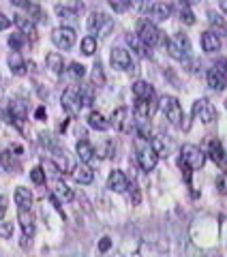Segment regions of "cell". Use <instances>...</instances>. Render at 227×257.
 <instances>
[{
    "mask_svg": "<svg viewBox=\"0 0 227 257\" xmlns=\"http://www.w3.org/2000/svg\"><path fill=\"white\" fill-rule=\"evenodd\" d=\"M167 45V54L172 56L174 60H186L191 56V41L184 32H176L165 41Z\"/></svg>",
    "mask_w": 227,
    "mask_h": 257,
    "instance_id": "6da1fadb",
    "label": "cell"
},
{
    "mask_svg": "<svg viewBox=\"0 0 227 257\" xmlns=\"http://www.w3.org/2000/svg\"><path fill=\"white\" fill-rule=\"evenodd\" d=\"M135 150H137V163L144 172H152L159 163V155L152 148V144H148V140H142L137 138V144H135Z\"/></svg>",
    "mask_w": 227,
    "mask_h": 257,
    "instance_id": "7a4b0ae2",
    "label": "cell"
},
{
    "mask_svg": "<svg viewBox=\"0 0 227 257\" xmlns=\"http://www.w3.org/2000/svg\"><path fill=\"white\" fill-rule=\"evenodd\" d=\"M135 35L142 39V43L146 47H157V45L163 43V32H161L155 26V22H150V20H140L137 22V32Z\"/></svg>",
    "mask_w": 227,
    "mask_h": 257,
    "instance_id": "3957f363",
    "label": "cell"
},
{
    "mask_svg": "<svg viewBox=\"0 0 227 257\" xmlns=\"http://www.w3.org/2000/svg\"><path fill=\"white\" fill-rule=\"evenodd\" d=\"M86 26H88V30H90V35L107 37L113 30V20L107 18V15L101 13V11H92L90 18H88V22H86Z\"/></svg>",
    "mask_w": 227,
    "mask_h": 257,
    "instance_id": "277c9868",
    "label": "cell"
},
{
    "mask_svg": "<svg viewBox=\"0 0 227 257\" xmlns=\"http://www.w3.org/2000/svg\"><path fill=\"white\" fill-rule=\"evenodd\" d=\"M161 109L165 111L167 120H169V122H172L174 126H182L184 114H182V107H180V103H178L176 96H169V94L161 96Z\"/></svg>",
    "mask_w": 227,
    "mask_h": 257,
    "instance_id": "5b68a950",
    "label": "cell"
},
{
    "mask_svg": "<svg viewBox=\"0 0 227 257\" xmlns=\"http://www.w3.org/2000/svg\"><path fill=\"white\" fill-rule=\"evenodd\" d=\"M131 118H133L131 109L129 107H118V109H113V114L109 118V124L120 133H129L131 128H135V120H131Z\"/></svg>",
    "mask_w": 227,
    "mask_h": 257,
    "instance_id": "8992f818",
    "label": "cell"
},
{
    "mask_svg": "<svg viewBox=\"0 0 227 257\" xmlns=\"http://www.w3.org/2000/svg\"><path fill=\"white\" fill-rule=\"evenodd\" d=\"M180 161H184L191 170H201L206 163V155L197 146H193V144H184L180 150Z\"/></svg>",
    "mask_w": 227,
    "mask_h": 257,
    "instance_id": "52a82bcc",
    "label": "cell"
},
{
    "mask_svg": "<svg viewBox=\"0 0 227 257\" xmlns=\"http://www.w3.org/2000/svg\"><path fill=\"white\" fill-rule=\"evenodd\" d=\"M75 39H77V35H75V30H73L71 26H60V28H56L54 32H52V41H54V45L58 47V50H71L73 45H75Z\"/></svg>",
    "mask_w": 227,
    "mask_h": 257,
    "instance_id": "ba28073f",
    "label": "cell"
},
{
    "mask_svg": "<svg viewBox=\"0 0 227 257\" xmlns=\"http://www.w3.org/2000/svg\"><path fill=\"white\" fill-rule=\"evenodd\" d=\"M193 118H199L204 124H212L216 120V107L208 99H197L193 103Z\"/></svg>",
    "mask_w": 227,
    "mask_h": 257,
    "instance_id": "9c48e42d",
    "label": "cell"
},
{
    "mask_svg": "<svg viewBox=\"0 0 227 257\" xmlns=\"http://www.w3.org/2000/svg\"><path fill=\"white\" fill-rule=\"evenodd\" d=\"M62 107L69 111L71 116L79 114V109L84 107V101H82V94H79V88L77 86H71L62 92Z\"/></svg>",
    "mask_w": 227,
    "mask_h": 257,
    "instance_id": "30bf717a",
    "label": "cell"
},
{
    "mask_svg": "<svg viewBox=\"0 0 227 257\" xmlns=\"http://www.w3.org/2000/svg\"><path fill=\"white\" fill-rule=\"evenodd\" d=\"M109 60H111V67L118 69V71H131V69H133V58H131V54H129L127 50H123V47H113Z\"/></svg>",
    "mask_w": 227,
    "mask_h": 257,
    "instance_id": "8fae6325",
    "label": "cell"
},
{
    "mask_svg": "<svg viewBox=\"0 0 227 257\" xmlns=\"http://www.w3.org/2000/svg\"><path fill=\"white\" fill-rule=\"evenodd\" d=\"M208 157L212 159L223 172H227V152L223 150V144L218 140H210L208 142Z\"/></svg>",
    "mask_w": 227,
    "mask_h": 257,
    "instance_id": "7c38bea8",
    "label": "cell"
},
{
    "mask_svg": "<svg viewBox=\"0 0 227 257\" xmlns=\"http://www.w3.org/2000/svg\"><path fill=\"white\" fill-rule=\"evenodd\" d=\"M13 22H15V26L20 28V32L24 37L30 39V41H37V37H39L37 24L32 22L30 18H26V15H13Z\"/></svg>",
    "mask_w": 227,
    "mask_h": 257,
    "instance_id": "4fadbf2b",
    "label": "cell"
},
{
    "mask_svg": "<svg viewBox=\"0 0 227 257\" xmlns=\"http://www.w3.org/2000/svg\"><path fill=\"white\" fill-rule=\"evenodd\" d=\"M172 5L169 3H155L152 7H148V15H150V22H167L169 18H172Z\"/></svg>",
    "mask_w": 227,
    "mask_h": 257,
    "instance_id": "5bb4252c",
    "label": "cell"
},
{
    "mask_svg": "<svg viewBox=\"0 0 227 257\" xmlns=\"http://www.w3.org/2000/svg\"><path fill=\"white\" fill-rule=\"evenodd\" d=\"M107 189L113 191V193H127L129 189V178L120 172V170H113L107 178Z\"/></svg>",
    "mask_w": 227,
    "mask_h": 257,
    "instance_id": "9a60e30c",
    "label": "cell"
},
{
    "mask_svg": "<svg viewBox=\"0 0 227 257\" xmlns=\"http://www.w3.org/2000/svg\"><path fill=\"white\" fill-rule=\"evenodd\" d=\"M18 221L22 225L24 238H32V236H35V216H32V212L28 210V208H20Z\"/></svg>",
    "mask_w": 227,
    "mask_h": 257,
    "instance_id": "2e32d148",
    "label": "cell"
},
{
    "mask_svg": "<svg viewBox=\"0 0 227 257\" xmlns=\"http://www.w3.org/2000/svg\"><path fill=\"white\" fill-rule=\"evenodd\" d=\"M9 122H15L18 126H22V122L28 118V109L24 101H11L9 103Z\"/></svg>",
    "mask_w": 227,
    "mask_h": 257,
    "instance_id": "e0dca14e",
    "label": "cell"
},
{
    "mask_svg": "<svg viewBox=\"0 0 227 257\" xmlns=\"http://www.w3.org/2000/svg\"><path fill=\"white\" fill-rule=\"evenodd\" d=\"M201 50H204L206 54H214V52L221 50V39H218L216 32L208 30V32L201 35Z\"/></svg>",
    "mask_w": 227,
    "mask_h": 257,
    "instance_id": "ac0fdd59",
    "label": "cell"
},
{
    "mask_svg": "<svg viewBox=\"0 0 227 257\" xmlns=\"http://www.w3.org/2000/svg\"><path fill=\"white\" fill-rule=\"evenodd\" d=\"M75 150H77V157H79V161L82 163H86V165H90L92 161H94V157H96V152H94V146L88 140H82V142H77V146H75Z\"/></svg>",
    "mask_w": 227,
    "mask_h": 257,
    "instance_id": "d6986e66",
    "label": "cell"
},
{
    "mask_svg": "<svg viewBox=\"0 0 227 257\" xmlns=\"http://www.w3.org/2000/svg\"><path fill=\"white\" fill-rule=\"evenodd\" d=\"M157 109L155 101H146V99H135V118H150Z\"/></svg>",
    "mask_w": 227,
    "mask_h": 257,
    "instance_id": "ffe728a7",
    "label": "cell"
},
{
    "mask_svg": "<svg viewBox=\"0 0 227 257\" xmlns=\"http://www.w3.org/2000/svg\"><path fill=\"white\" fill-rule=\"evenodd\" d=\"M133 94H135V99L150 101V99H155V88H152L148 82H144V79H137L133 84Z\"/></svg>",
    "mask_w": 227,
    "mask_h": 257,
    "instance_id": "44dd1931",
    "label": "cell"
},
{
    "mask_svg": "<svg viewBox=\"0 0 227 257\" xmlns=\"http://www.w3.org/2000/svg\"><path fill=\"white\" fill-rule=\"evenodd\" d=\"M208 22H210V26H212V32L227 37V22H225V18H223L221 13L208 11Z\"/></svg>",
    "mask_w": 227,
    "mask_h": 257,
    "instance_id": "7402d4cb",
    "label": "cell"
},
{
    "mask_svg": "<svg viewBox=\"0 0 227 257\" xmlns=\"http://www.w3.org/2000/svg\"><path fill=\"white\" fill-rule=\"evenodd\" d=\"M9 69H11V73L13 75H26V62H24V58H22V54L20 52H11L9 54Z\"/></svg>",
    "mask_w": 227,
    "mask_h": 257,
    "instance_id": "603a6c76",
    "label": "cell"
},
{
    "mask_svg": "<svg viewBox=\"0 0 227 257\" xmlns=\"http://www.w3.org/2000/svg\"><path fill=\"white\" fill-rule=\"evenodd\" d=\"M73 178H75V182H79V184H90L94 180V172L84 163V165H77L75 170H73Z\"/></svg>",
    "mask_w": 227,
    "mask_h": 257,
    "instance_id": "cb8c5ba5",
    "label": "cell"
},
{
    "mask_svg": "<svg viewBox=\"0 0 227 257\" xmlns=\"http://www.w3.org/2000/svg\"><path fill=\"white\" fill-rule=\"evenodd\" d=\"M206 79H208V86H210V88H214V90H218V92L225 90V88H227V79H225L221 73H218V71H216L214 67L208 71Z\"/></svg>",
    "mask_w": 227,
    "mask_h": 257,
    "instance_id": "d4e9b609",
    "label": "cell"
},
{
    "mask_svg": "<svg viewBox=\"0 0 227 257\" xmlns=\"http://www.w3.org/2000/svg\"><path fill=\"white\" fill-rule=\"evenodd\" d=\"M45 62H47V69L52 71V73H62L64 71V60L58 52H50L45 56Z\"/></svg>",
    "mask_w": 227,
    "mask_h": 257,
    "instance_id": "484cf974",
    "label": "cell"
},
{
    "mask_svg": "<svg viewBox=\"0 0 227 257\" xmlns=\"http://www.w3.org/2000/svg\"><path fill=\"white\" fill-rule=\"evenodd\" d=\"M15 204L20 208H32V193L26 189V187H18L15 189Z\"/></svg>",
    "mask_w": 227,
    "mask_h": 257,
    "instance_id": "4316f807",
    "label": "cell"
},
{
    "mask_svg": "<svg viewBox=\"0 0 227 257\" xmlns=\"http://www.w3.org/2000/svg\"><path fill=\"white\" fill-rule=\"evenodd\" d=\"M88 124H90L92 128H96V131H107L109 128V122L103 118V114L101 111H94V109L88 114Z\"/></svg>",
    "mask_w": 227,
    "mask_h": 257,
    "instance_id": "83f0119b",
    "label": "cell"
},
{
    "mask_svg": "<svg viewBox=\"0 0 227 257\" xmlns=\"http://www.w3.org/2000/svg\"><path fill=\"white\" fill-rule=\"evenodd\" d=\"M94 152H96V157H101V159H111V157H116V144L111 140H105L101 146L94 148Z\"/></svg>",
    "mask_w": 227,
    "mask_h": 257,
    "instance_id": "f1b7e54d",
    "label": "cell"
},
{
    "mask_svg": "<svg viewBox=\"0 0 227 257\" xmlns=\"http://www.w3.org/2000/svg\"><path fill=\"white\" fill-rule=\"evenodd\" d=\"M127 43L131 45V50H133L137 56H140V58H144V56L148 54V50H150V47H146V45L142 43V39L137 37V35H127Z\"/></svg>",
    "mask_w": 227,
    "mask_h": 257,
    "instance_id": "f546056e",
    "label": "cell"
},
{
    "mask_svg": "<svg viewBox=\"0 0 227 257\" xmlns=\"http://www.w3.org/2000/svg\"><path fill=\"white\" fill-rule=\"evenodd\" d=\"M54 195H56V197H60L62 202H71V199L75 197V193H73L64 182L56 180V184H54Z\"/></svg>",
    "mask_w": 227,
    "mask_h": 257,
    "instance_id": "4dcf8cb0",
    "label": "cell"
},
{
    "mask_svg": "<svg viewBox=\"0 0 227 257\" xmlns=\"http://www.w3.org/2000/svg\"><path fill=\"white\" fill-rule=\"evenodd\" d=\"M135 131H137V138L148 140L150 138V118H135Z\"/></svg>",
    "mask_w": 227,
    "mask_h": 257,
    "instance_id": "1f68e13d",
    "label": "cell"
},
{
    "mask_svg": "<svg viewBox=\"0 0 227 257\" xmlns=\"http://www.w3.org/2000/svg\"><path fill=\"white\" fill-rule=\"evenodd\" d=\"M24 11L28 13V18H30L32 22H47V15H45V11H43L39 5H35V3H30V5H28Z\"/></svg>",
    "mask_w": 227,
    "mask_h": 257,
    "instance_id": "d6a6232c",
    "label": "cell"
},
{
    "mask_svg": "<svg viewBox=\"0 0 227 257\" xmlns=\"http://www.w3.org/2000/svg\"><path fill=\"white\" fill-rule=\"evenodd\" d=\"M0 163H3V167L5 170H9V172H13V170H18V161H15V155L11 152V148L9 150H5V152H0Z\"/></svg>",
    "mask_w": 227,
    "mask_h": 257,
    "instance_id": "836d02e7",
    "label": "cell"
},
{
    "mask_svg": "<svg viewBox=\"0 0 227 257\" xmlns=\"http://www.w3.org/2000/svg\"><path fill=\"white\" fill-rule=\"evenodd\" d=\"M56 13H58V18H60V20L69 22V24H75V22H77V11L69 9L67 5H58V7H56Z\"/></svg>",
    "mask_w": 227,
    "mask_h": 257,
    "instance_id": "e575fe53",
    "label": "cell"
},
{
    "mask_svg": "<svg viewBox=\"0 0 227 257\" xmlns=\"http://www.w3.org/2000/svg\"><path fill=\"white\" fill-rule=\"evenodd\" d=\"M96 52V39L94 37H84L82 39V54L84 56H92Z\"/></svg>",
    "mask_w": 227,
    "mask_h": 257,
    "instance_id": "d590c367",
    "label": "cell"
},
{
    "mask_svg": "<svg viewBox=\"0 0 227 257\" xmlns=\"http://www.w3.org/2000/svg\"><path fill=\"white\" fill-rule=\"evenodd\" d=\"M103 84H105V75H103L101 62L96 60L94 67H92V86H103Z\"/></svg>",
    "mask_w": 227,
    "mask_h": 257,
    "instance_id": "8d00e7d4",
    "label": "cell"
},
{
    "mask_svg": "<svg viewBox=\"0 0 227 257\" xmlns=\"http://www.w3.org/2000/svg\"><path fill=\"white\" fill-rule=\"evenodd\" d=\"M107 3L113 9V13H125L131 7V0H107Z\"/></svg>",
    "mask_w": 227,
    "mask_h": 257,
    "instance_id": "74e56055",
    "label": "cell"
},
{
    "mask_svg": "<svg viewBox=\"0 0 227 257\" xmlns=\"http://www.w3.org/2000/svg\"><path fill=\"white\" fill-rule=\"evenodd\" d=\"M69 75L73 79H82L86 75V67H84V64H79V62H73L71 69H69Z\"/></svg>",
    "mask_w": 227,
    "mask_h": 257,
    "instance_id": "f35d334b",
    "label": "cell"
},
{
    "mask_svg": "<svg viewBox=\"0 0 227 257\" xmlns=\"http://www.w3.org/2000/svg\"><path fill=\"white\" fill-rule=\"evenodd\" d=\"M180 20H182L184 24H189V26H193V24H195V15H193V11H191L186 5H180Z\"/></svg>",
    "mask_w": 227,
    "mask_h": 257,
    "instance_id": "ab89813d",
    "label": "cell"
},
{
    "mask_svg": "<svg viewBox=\"0 0 227 257\" xmlns=\"http://www.w3.org/2000/svg\"><path fill=\"white\" fill-rule=\"evenodd\" d=\"M45 170H47V172H45V176L50 174L52 178H56V180H60V176L64 174V172L60 170L58 165H56V163H52V161H45Z\"/></svg>",
    "mask_w": 227,
    "mask_h": 257,
    "instance_id": "60d3db41",
    "label": "cell"
},
{
    "mask_svg": "<svg viewBox=\"0 0 227 257\" xmlns=\"http://www.w3.org/2000/svg\"><path fill=\"white\" fill-rule=\"evenodd\" d=\"M127 191L131 193V204H133V206H137V204L142 202V191H140V187H137L135 182L129 184V189H127Z\"/></svg>",
    "mask_w": 227,
    "mask_h": 257,
    "instance_id": "b9f144b4",
    "label": "cell"
},
{
    "mask_svg": "<svg viewBox=\"0 0 227 257\" xmlns=\"http://www.w3.org/2000/svg\"><path fill=\"white\" fill-rule=\"evenodd\" d=\"M30 178H32L35 184H43L45 182V170L43 167H35V170L30 172Z\"/></svg>",
    "mask_w": 227,
    "mask_h": 257,
    "instance_id": "7bdbcfd3",
    "label": "cell"
},
{
    "mask_svg": "<svg viewBox=\"0 0 227 257\" xmlns=\"http://www.w3.org/2000/svg\"><path fill=\"white\" fill-rule=\"evenodd\" d=\"M24 43H26V41H24V35H22V32H20V35H11V37H9V45L13 47V52H20Z\"/></svg>",
    "mask_w": 227,
    "mask_h": 257,
    "instance_id": "ee69618b",
    "label": "cell"
},
{
    "mask_svg": "<svg viewBox=\"0 0 227 257\" xmlns=\"http://www.w3.org/2000/svg\"><path fill=\"white\" fill-rule=\"evenodd\" d=\"M152 148H155V152L159 157H167V146H165V142L161 138H155V142H152Z\"/></svg>",
    "mask_w": 227,
    "mask_h": 257,
    "instance_id": "f6af8a7d",
    "label": "cell"
},
{
    "mask_svg": "<svg viewBox=\"0 0 227 257\" xmlns=\"http://www.w3.org/2000/svg\"><path fill=\"white\" fill-rule=\"evenodd\" d=\"M13 236V225L0 219V238H11Z\"/></svg>",
    "mask_w": 227,
    "mask_h": 257,
    "instance_id": "bcb514c9",
    "label": "cell"
},
{
    "mask_svg": "<svg viewBox=\"0 0 227 257\" xmlns=\"http://www.w3.org/2000/svg\"><path fill=\"white\" fill-rule=\"evenodd\" d=\"M216 191L221 193V195H227V172H223L216 178Z\"/></svg>",
    "mask_w": 227,
    "mask_h": 257,
    "instance_id": "7dc6e473",
    "label": "cell"
},
{
    "mask_svg": "<svg viewBox=\"0 0 227 257\" xmlns=\"http://www.w3.org/2000/svg\"><path fill=\"white\" fill-rule=\"evenodd\" d=\"M131 7L135 11H148L150 0H131Z\"/></svg>",
    "mask_w": 227,
    "mask_h": 257,
    "instance_id": "c3c4849f",
    "label": "cell"
},
{
    "mask_svg": "<svg viewBox=\"0 0 227 257\" xmlns=\"http://www.w3.org/2000/svg\"><path fill=\"white\" fill-rule=\"evenodd\" d=\"M214 69L218 71V73H221L225 79H227V58H223V60H218L216 64H214Z\"/></svg>",
    "mask_w": 227,
    "mask_h": 257,
    "instance_id": "681fc988",
    "label": "cell"
},
{
    "mask_svg": "<svg viewBox=\"0 0 227 257\" xmlns=\"http://www.w3.org/2000/svg\"><path fill=\"white\" fill-rule=\"evenodd\" d=\"M7 208H9V199H7L5 195H0V219L7 214Z\"/></svg>",
    "mask_w": 227,
    "mask_h": 257,
    "instance_id": "f907efd6",
    "label": "cell"
},
{
    "mask_svg": "<svg viewBox=\"0 0 227 257\" xmlns=\"http://www.w3.org/2000/svg\"><path fill=\"white\" fill-rule=\"evenodd\" d=\"M11 26V18H7V15L0 13V30H7Z\"/></svg>",
    "mask_w": 227,
    "mask_h": 257,
    "instance_id": "816d5d0a",
    "label": "cell"
},
{
    "mask_svg": "<svg viewBox=\"0 0 227 257\" xmlns=\"http://www.w3.org/2000/svg\"><path fill=\"white\" fill-rule=\"evenodd\" d=\"M109 246H111V238H107V236H105V238H101V242H99V248H101V251L105 253V251H107Z\"/></svg>",
    "mask_w": 227,
    "mask_h": 257,
    "instance_id": "f5cc1de1",
    "label": "cell"
},
{
    "mask_svg": "<svg viewBox=\"0 0 227 257\" xmlns=\"http://www.w3.org/2000/svg\"><path fill=\"white\" fill-rule=\"evenodd\" d=\"M11 3H13L15 7H20V9H26V7L30 5V0H11Z\"/></svg>",
    "mask_w": 227,
    "mask_h": 257,
    "instance_id": "db71d44e",
    "label": "cell"
},
{
    "mask_svg": "<svg viewBox=\"0 0 227 257\" xmlns=\"http://www.w3.org/2000/svg\"><path fill=\"white\" fill-rule=\"evenodd\" d=\"M201 0H180V5H186V7H191V5H199Z\"/></svg>",
    "mask_w": 227,
    "mask_h": 257,
    "instance_id": "11a10c76",
    "label": "cell"
},
{
    "mask_svg": "<svg viewBox=\"0 0 227 257\" xmlns=\"http://www.w3.org/2000/svg\"><path fill=\"white\" fill-rule=\"evenodd\" d=\"M35 116H37L39 120H43V118H45V107H39V109H37V114H35Z\"/></svg>",
    "mask_w": 227,
    "mask_h": 257,
    "instance_id": "9f6ffc18",
    "label": "cell"
},
{
    "mask_svg": "<svg viewBox=\"0 0 227 257\" xmlns=\"http://www.w3.org/2000/svg\"><path fill=\"white\" fill-rule=\"evenodd\" d=\"M225 109H227V101H225Z\"/></svg>",
    "mask_w": 227,
    "mask_h": 257,
    "instance_id": "6f0895ef",
    "label": "cell"
}]
</instances>
